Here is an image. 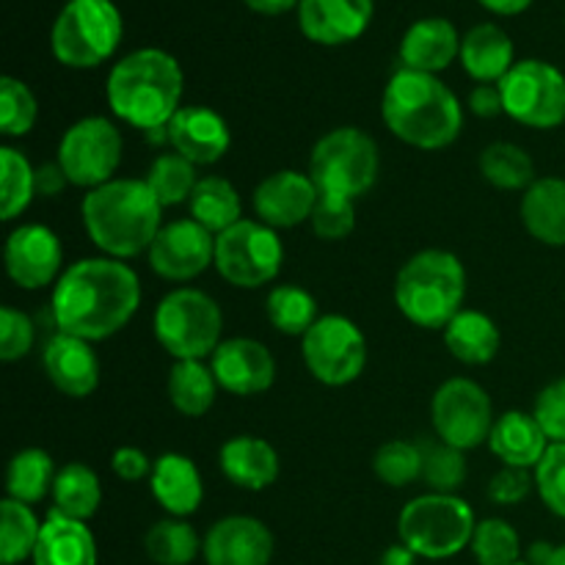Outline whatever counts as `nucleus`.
<instances>
[{"instance_id": "nucleus-1", "label": "nucleus", "mask_w": 565, "mask_h": 565, "mask_svg": "<svg viewBox=\"0 0 565 565\" xmlns=\"http://www.w3.org/2000/svg\"><path fill=\"white\" fill-rule=\"evenodd\" d=\"M50 307L64 334L86 342L108 340L119 334L141 307V281L121 259H77L55 281Z\"/></svg>"}, {"instance_id": "nucleus-2", "label": "nucleus", "mask_w": 565, "mask_h": 565, "mask_svg": "<svg viewBox=\"0 0 565 565\" xmlns=\"http://www.w3.org/2000/svg\"><path fill=\"white\" fill-rule=\"evenodd\" d=\"M381 116L392 136L425 152L450 147L463 130L461 99L452 88L436 75L403 66L386 83Z\"/></svg>"}, {"instance_id": "nucleus-3", "label": "nucleus", "mask_w": 565, "mask_h": 565, "mask_svg": "<svg viewBox=\"0 0 565 565\" xmlns=\"http://www.w3.org/2000/svg\"><path fill=\"white\" fill-rule=\"evenodd\" d=\"M83 226L99 252L114 259H130L149 252L163 230V204L147 180H110L83 196Z\"/></svg>"}, {"instance_id": "nucleus-4", "label": "nucleus", "mask_w": 565, "mask_h": 565, "mask_svg": "<svg viewBox=\"0 0 565 565\" xmlns=\"http://www.w3.org/2000/svg\"><path fill=\"white\" fill-rule=\"evenodd\" d=\"M182 86L185 77L174 55L158 47H141L110 70L105 97L121 121L149 132L174 119Z\"/></svg>"}, {"instance_id": "nucleus-5", "label": "nucleus", "mask_w": 565, "mask_h": 565, "mask_svg": "<svg viewBox=\"0 0 565 565\" xmlns=\"http://www.w3.org/2000/svg\"><path fill=\"white\" fill-rule=\"evenodd\" d=\"M467 270L463 263L441 248L414 254L395 279V303L408 323L419 329H445L463 307Z\"/></svg>"}, {"instance_id": "nucleus-6", "label": "nucleus", "mask_w": 565, "mask_h": 565, "mask_svg": "<svg viewBox=\"0 0 565 565\" xmlns=\"http://www.w3.org/2000/svg\"><path fill=\"white\" fill-rule=\"evenodd\" d=\"M475 527L478 519L467 500L456 494H436V491L414 497L397 516L401 544L425 561L456 557L472 544Z\"/></svg>"}, {"instance_id": "nucleus-7", "label": "nucleus", "mask_w": 565, "mask_h": 565, "mask_svg": "<svg viewBox=\"0 0 565 565\" xmlns=\"http://www.w3.org/2000/svg\"><path fill=\"white\" fill-rule=\"evenodd\" d=\"M121 14L114 0H70L50 33L53 55L72 70H94L116 53L121 42Z\"/></svg>"}, {"instance_id": "nucleus-8", "label": "nucleus", "mask_w": 565, "mask_h": 565, "mask_svg": "<svg viewBox=\"0 0 565 565\" xmlns=\"http://www.w3.org/2000/svg\"><path fill=\"white\" fill-rule=\"evenodd\" d=\"M224 315L221 307L202 290L177 287L154 309V337L160 348L177 362L213 356L221 345Z\"/></svg>"}, {"instance_id": "nucleus-9", "label": "nucleus", "mask_w": 565, "mask_h": 565, "mask_svg": "<svg viewBox=\"0 0 565 565\" xmlns=\"http://www.w3.org/2000/svg\"><path fill=\"white\" fill-rule=\"evenodd\" d=\"M379 143L359 127L326 132L309 158V177L320 193L359 199L379 180Z\"/></svg>"}, {"instance_id": "nucleus-10", "label": "nucleus", "mask_w": 565, "mask_h": 565, "mask_svg": "<svg viewBox=\"0 0 565 565\" xmlns=\"http://www.w3.org/2000/svg\"><path fill=\"white\" fill-rule=\"evenodd\" d=\"M281 263H285V246L276 230L263 221L241 218L235 226L215 235V270L232 287L243 290L265 287L279 276Z\"/></svg>"}, {"instance_id": "nucleus-11", "label": "nucleus", "mask_w": 565, "mask_h": 565, "mask_svg": "<svg viewBox=\"0 0 565 565\" xmlns=\"http://www.w3.org/2000/svg\"><path fill=\"white\" fill-rule=\"evenodd\" d=\"M497 86L505 114L519 125L552 130L565 121V75L550 61H519Z\"/></svg>"}, {"instance_id": "nucleus-12", "label": "nucleus", "mask_w": 565, "mask_h": 565, "mask_svg": "<svg viewBox=\"0 0 565 565\" xmlns=\"http://www.w3.org/2000/svg\"><path fill=\"white\" fill-rule=\"evenodd\" d=\"M301 356L320 384L348 386L364 373L367 340L351 318L326 315L301 337Z\"/></svg>"}, {"instance_id": "nucleus-13", "label": "nucleus", "mask_w": 565, "mask_h": 565, "mask_svg": "<svg viewBox=\"0 0 565 565\" xmlns=\"http://www.w3.org/2000/svg\"><path fill=\"white\" fill-rule=\"evenodd\" d=\"M121 132L105 116H86L61 136L58 166L77 188L105 185L114 180L121 163Z\"/></svg>"}, {"instance_id": "nucleus-14", "label": "nucleus", "mask_w": 565, "mask_h": 565, "mask_svg": "<svg viewBox=\"0 0 565 565\" xmlns=\"http://www.w3.org/2000/svg\"><path fill=\"white\" fill-rule=\"evenodd\" d=\"M430 423L439 441L467 452L489 441L497 419L489 392L478 381L450 379L430 401Z\"/></svg>"}, {"instance_id": "nucleus-15", "label": "nucleus", "mask_w": 565, "mask_h": 565, "mask_svg": "<svg viewBox=\"0 0 565 565\" xmlns=\"http://www.w3.org/2000/svg\"><path fill=\"white\" fill-rule=\"evenodd\" d=\"M215 265V235L199 221L166 224L149 248V268L169 281H191Z\"/></svg>"}, {"instance_id": "nucleus-16", "label": "nucleus", "mask_w": 565, "mask_h": 565, "mask_svg": "<svg viewBox=\"0 0 565 565\" xmlns=\"http://www.w3.org/2000/svg\"><path fill=\"white\" fill-rule=\"evenodd\" d=\"M6 274L22 290H42L61 279L64 248L58 235L42 224H22L6 241Z\"/></svg>"}, {"instance_id": "nucleus-17", "label": "nucleus", "mask_w": 565, "mask_h": 565, "mask_svg": "<svg viewBox=\"0 0 565 565\" xmlns=\"http://www.w3.org/2000/svg\"><path fill=\"white\" fill-rule=\"evenodd\" d=\"M215 381L224 392L237 397H252L270 390L276 379V359L263 342L235 337L224 340L210 356Z\"/></svg>"}, {"instance_id": "nucleus-18", "label": "nucleus", "mask_w": 565, "mask_h": 565, "mask_svg": "<svg viewBox=\"0 0 565 565\" xmlns=\"http://www.w3.org/2000/svg\"><path fill=\"white\" fill-rule=\"evenodd\" d=\"M318 199L320 191L312 177L287 169L259 182L254 191V210H257V218L270 230H292L312 218Z\"/></svg>"}, {"instance_id": "nucleus-19", "label": "nucleus", "mask_w": 565, "mask_h": 565, "mask_svg": "<svg viewBox=\"0 0 565 565\" xmlns=\"http://www.w3.org/2000/svg\"><path fill=\"white\" fill-rule=\"evenodd\" d=\"M202 555L207 565H268L274 535L254 516H226L204 535Z\"/></svg>"}, {"instance_id": "nucleus-20", "label": "nucleus", "mask_w": 565, "mask_h": 565, "mask_svg": "<svg viewBox=\"0 0 565 565\" xmlns=\"http://www.w3.org/2000/svg\"><path fill=\"white\" fill-rule=\"evenodd\" d=\"M375 14L373 0H301L298 25L315 44L337 47L356 42L370 28Z\"/></svg>"}, {"instance_id": "nucleus-21", "label": "nucleus", "mask_w": 565, "mask_h": 565, "mask_svg": "<svg viewBox=\"0 0 565 565\" xmlns=\"http://www.w3.org/2000/svg\"><path fill=\"white\" fill-rule=\"evenodd\" d=\"M169 143L193 166H213L230 152L232 132L221 114L207 105H188L169 121Z\"/></svg>"}, {"instance_id": "nucleus-22", "label": "nucleus", "mask_w": 565, "mask_h": 565, "mask_svg": "<svg viewBox=\"0 0 565 565\" xmlns=\"http://www.w3.org/2000/svg\"><path fill=\"white\" fill-rule=\"evenodd\" d=\"M44 373L66 397H88L99 384V359L92 342L58 331L44 345Z\"/></svg>"}, {"instance_id": "nucleus-23", "label": "nucleus", "mask_w": 565, "mask_h": 565, "mask_svg": "<svg viewBox=\"0 0 565 565\" xmlns=\"http://www.w3.org/2000/svg\"><path fill=\"white\" fill-rule=\"evenodd\" d=\"M458 55H461V36H458V28L445 17H425L403 33V70L436 75V72L447 70Z\"/></svg>"}, {"instance_id": "nucleus-24", "label": "nucleus", "mask_w": 565, "mask_h": 565, "mask_svg": "<svg viewBox=\"0 0 565 565\" xmlns=\"http://www.w3.org/2000/svg\"><path fill=\"white\" fill-rule=\"evenodd\" d=\"M149 489L158 505L169 513L171 519H185L199 511L204 497V483L199 467L182 452H163L154 461Z\"/></svg>"}, {"instance_id": "nucleus-25", "label": "nucleus", "mask_w": 565, "mask_h": 565, "mask_svg": "<svg viewBox=\"0 0 565 565\" xmlns=\"http://www.w3.org/2000/svg\"><path fill=\"white\" fill-rule=\"evenodd\" d=\"M224 478L243 491H265L281 472L279 452L259 436H235L218 452Z\"/></svg>"}, {"instance_id": "nucleus-26", "label": "nucleus", "mask_w": 565, "mask_h": 565, "mask_svg": "<svg viewBox=\"0 0 565 565\" xmlns=\"http://www.w3.org/2000/svg\"><path fill=\"white\" fill-rule=\"evenodd\" d=\"M31 561L33 565H97V541L86 522L50 511Z\"/></svg>"}, {"instance_id": "nucleus-27", "label": "nucleus", "mask_w": 565, "mask_h": 565, "mask_svg": "<svg viewBox=\"0 0 565 565\" xmlns=\"http://www.w3.org/2000/svg\"><path fill=\"white\" fill-rule=\"evenodd\" d=\"M550 445L539 419L527 412H505L497 417L489 436V450L513 469H535Z\"/></svg>"}, {"instance_id": "nucleus-28", "label": "nucleus", "mask_w": 565, "mask_h": 565, "mask_svg": "<svg viewBox=\"0 0 565 565\" xmlns=\"http://www.w3.org/2000/svg\"><path fill=\"white\" fill-rule=\"evenodd\" d=\"M461 64L478 83H500L513 70V42L494 22H480L461 39Z\"/></svg>"}, {"instance_id": "nucleus-29", "label": "nucleus", "mask_w": 565, "mask_h": 565, "mask_svg": "<svg viewBox=\"0 0 565 565\" xmlns=\"http://www.w3.org/2000/svg\"><path fill=\"white\" fill-rule=\"evenodd\" d=\"M522 224L544 246H565V180H535L522 196Z\"/></svg>"}, {"instance_id": "nucleus-30", "label": "nucleus", "mask_w": 565, "mask_h": 565, "mask_svg": "<svg viewBox=\"0 0 565 565\" xmlns=\"http://www.w3.org/2000/svg\"><path fill=\"white\" fill-rule=\"evenodd\" d=\"M445 345L458 362L480 367L500 353L502 334L489 315L478 312V309H461L445 326Z\"/></svg>"}, {"instance_id": "nucleus-31", "label": "nucleus", "mask_w": 565, "mask_h": 565, "mask_svg": "<svg viewBox=\"0 0 565 565\" xmlns=\"http://www.w3.org/2000/svg\"><path fill=\"white\" fill-rule=\"evenodd\" d=\"M166 390H169V401L177 412L185 417H204L213 408L221 386L215 381L213 367L199 359H188V362H174Z\"/></svg>"}, {"instance_id": "nucleus-32", "label": "nucleus", "mask_w": 565, "mask_h": 565, "mask_svg": "<svg viewBox=\"0 0 565 565\" xmlns=\"http://www.w3.org/2000/svg\"><path fill=\"white\" fill-rule=\"evenodd\" d=\"M191 218L221 235L241 221V193L224 177H202L191 193Z\"/></svg>"}, {"instance_id": "nucleus-33", "label": "nucleus", "mask_w": 565, "mask_h": 565, "mask_svg": "<svg viewBox=\"0 0 565 565\" xmlns=\"http://www.w3.org/2000/svg\"><path fill=\"white\" fill-rule=\"evenodd\" d=\"M103 502V486L94 469L86 463H66L58 469L53 483V511L64 516L88 522Z\"/></svg>"}, {"instance_id": "nucleus-34", "label": "nucleus", "mask_w": 565, "mask_h": 565, "mask_svg": "<svg viewBox=\"0 0 565 565\" xmlns=\"http://www.w3.org/2000/svg\"><path fill=\"white\" fill-rule=\"evenodd\" d=\"M55 467L50 452L39 450V447H25L17 452L6 472V491L9 500L25 502V505H36L44 497L53 494L55 483Z\"/></svg>"}, {"instance_id": "nucleus-35", "label": "nucleus", "mask_w": 565, "mask_h": 565, "mask_svg": "<svg viewBox=\"0 0 565 565\" xmlns=\"http://www.w3.org/2000/svg\"><path fill=\"white\" fill-rule=\"evenodd\" d=\"M480 174L486 182L502 191H527L535 182V163L522 147L511 141H497L480 152Z\"/></svg>"}, {"instance_id": "nucleus-36", "label": "nucleus", "mask_w": 565, "mask_h": 565, "mask_svg": "<svg viewBox=\"0 0 565 565\" xmlns=\"http://www.w3.org/2000/svg\"><path fill=\"white\" fill-rule=\"evenodd\" d=\"M39 533H42V522L31 511V505L6 497L0 505V563L20 565L33 557Z\"/></svg>"}, {"instance_id": "nucleus-37", "label": "nucleus", "mask_w": 565, "mask_h": 565, "mask_svg": "<svg viewBox=\"0 0 565 565\" xmlns=\"http://www.w3.org/2000/svg\"><path fill=\"white\" fill-rule=\"evenodd\" d=\"M265 315L270 326L281 334L303 337L315 323H318V301L309 290L298 285H279L268 292L265 301Z\"/></svg>"}, {"instance_id": "nucleus-38", "label": "nucleus", "mask_w": 565, "mask_h": 565, "mask_svg": "<svg viewBox=\"0 0 565 565\" xmlns=\"http://www.w3.org/2000/svg\"><path fill=\"white\" fill-rule=\"evenodd\" d=\"M0 215L14 221L31 207L36 196V169L28 163L25 154L14 147L0 149Z\"/></svg>"}, {"instance_id": "nucleus-39", "label": "nucleus", "mask_w": 565, "mask_h": 565, "mask_svg": "<svg viewBox=\"0 0 565 565\" xmlns=\"http://www.w3.org/2000/svg\"><path fill=\"white\" fill-rule=\"evenodd\" d=\"M143 550H147L149 561L158 565H191L202 544H199L193 524H188L185 519H163L149 527Z\"/></svg>"}, {"instance_id": "nucleus-40", "label": "nucleus", "mask_w": 565, "mask_h": 565, "mask_svg": "<svg viewBox=\"0 0 565 565\" xmlns=\"http://www.w3.org/2000/svg\"><path fill=\"white\" fill-rule=\"evenodd\" d=\"M143 180H147V185L152 188V193L163 207H174V204L191 202V193L196 188L199 177L196 166L191 160L177 152H166L154 158Z\"/></svg>"}, {"instance_id": "nucleus-41", "label": "nucleus", "mask_w": 565, "mask_h": 565, "mask_svg": "<svg viewBox=\"0 0 565 565\" xmlns=\"http://www.w3.org/2000/svg\"><path fill=\"white\" fill-rule=\"evenodd\" d=\"M373 472L390 489H406L414 480L423 478V447L401 439L386 441L375 450Z\"/></svg>"}, {"instance_id": "nucleus-42", "label": "nucleus", "mask_w": 565, "mask_h": 565, "mask_svg": "<svg viewBox=\"0 0 565 565\" xmlns=\"http://www.w3.org/2000/svg\"><path fill=\"white\" fill-rule=\"evenodd\" d=\"M472 555L480 565H513L522 555V541L505 519H483L472 535Z\"/></svg>"}, {"instance_id": "nucleus-43", "label": "nucleus", "mask_w": 565, "mask_h": 565, "mask_svg": "<svg viewBox=\"0 0 565 565\" xmlns=\"http://www.w3.org/2000/svg\"><path fill=\"white\" fill-rule=\"evenodd\" d=\"M39 116V103L28 83L6 75L0 81V132L6 138H22L33 130Z\"/></svg>"}, {"instance_id": "nucleus-44", "label": "nucleus", "mask_w": 565, "mask_h": 565, "mask_svg": "<svg viewBox=\"0 0 565 565\" xmlns=\"http://www.w3.org/2000/svg\"><path fill=\"white\" fill-rule=\"evenodd\" d=\"M423 447V480L436 494H456L467 480V458L463 450L436 441V445Z\"/></svg>"}, {"instance_id": "nucleus-45", "label": "nucleus", "mask_w": 565, "mask_h": 565, "mask_svg": "<svg viewBox=\"0 0 565 565\" xmlns=\"http://www.w3.org/2000/svg\"><path fill=\"white\" fill-rule=\"evenodd\" d=\"M356 226V207L353 199L334 196V193H320L312 213V230L320 241H345Z\"/></svg>"}, {"instance_id": "nucleus-46", "label": "nucleus", "mask_w": 565, "mask_h": 565, "mask_svg": "<svg viewBox=\"0 0 565 565\" xmlns=\"http://www.w3.org/2000/svg\"><path fill=\"white\" fill-rule=\"evenodd\" d=\"M533 478L544 505L555 516L565 519V441L563 445H550L546 456L533 469Z\"/></svg>"}, {"instance_id": "nucleus-47", "label": "nucleus", "mask_w": 565, "mask_h": 565, "mask_svg": "<svg viewBox=\"0 0 565 565\" xmlns=\"http://www.w3.org/2000/svg\"><path fill=\"white\" fill-rule=\"evenodd\" d=\"M33 323L25 312L14 307L0 309V359L3 362H17L28 356L33 348Z\"/></svg>"}, {"instance_id": "nucleus-48", "label": "nucleus", "mask_w": 565, "mask_h": 565, "mask_svg": "<svg viewBox=\"0 0 565 565\" xmlns=\"http://www.w3.org/2000/svg\"><path fill=\"white\" fill-rule=\"evenodd\" d=\"M533 417L539 419L541 430L546 434V439L552 445H563L565 441V379L552 381L550 386L541 390V395L535 397Z\"/></svg>"}, {"instance_id": "nucleus-49", "label": "nucleus", "mask_w": 565, "mask_h": 565, "mask_svg": "<svg viewBox=\"0 0 565 565\" xmlns=\"http://www.w3.org/2000/svg\"><path fill=\"white\" fill-rule=\"evenodd\" d=\"M535 486V478L530 475V469H513V467H505L502 472H497L494 478H491L489 483V500L494 502V505H519V502L527 500L530 489Z\"/></svg>"}, {"instance_id": "nucleus-50", "label": "nucleus", "mask_w": 565, "mask_h": 565, "mask_svg": "<svg viewBox=\"0 0 565 565\" xmlns=\"http://www.w3.org/2000/svg\"><path fill=\"white\" fill-rule=\"evenodd\" d=\"M110 467H114V475L125 483H138L143 478H152V467L149 456L138 447H119L110 458Z\"/></svg>"}, {"instance_id": "nucleus-51", "label": "nucleus", "mask_w": 565, "mask_h": 565, "mask_svg": "<svg viewBox=\"0 0 565 565\" xmlns=\"http://www.w3.org/2000/svg\"><path fill=\"white\" fill-rule=\"evenodd\" d=\"M469 108L480 119H494V116L505 114V105H502V92L497 83H480L469 94Z\"/></svg>"}, {"instance_id": "nucleus-52", "label": "nucleus", "mask_w": 565, "mask_h": 565, "mask_svg": "<svg viewBox=\"0 0 565 565\" xmlns=\"http://www.w3.org/2000/svg\"><path fill=\"white\" fill-rule=\"evenodd\" d=\"M66 174L64 169L58 166V160L55 163H44V166H36V196H44V199H53L58 196L61 191L66 188Z\"/></svg>"}, {"instance_id": "nucleus-53", "label": "nucleus", "mask_w": 565, "mask_h": 565, "mask_svg": "<svg viewBox=\"0 0 565 565\" xmlns=\"http://www.w3.org/2000/svg\"><path fill=\"white\" fill-rule=\"evenodd\" d=\"M243 3H246L252 11H257V14L279 17V14H287L290 9H298L301 0H243Z\"/></svg>"}, {"instance_id": "nucleus-54", "label": "nucleus", "mask_w": 565, "mask_h": 565, "mask_svg": "<svg viewBox=\"0 0 565 565\" xmlns=\"http://www.w3.org/2000/svg\"><path fill=\"white\" fill-rule=\"evenodd\" d=\"M478 3L500 17H516L522 11H527L533 6V0H478Z\"/></svg>"}, {"instance_id": "nucleus-55", "label": "nucleus", "mask_w": 565, "mask_h": 565, "mask_svg": "<svg viewBox=\"0 0 565 565\" xmlns=\"http://www.w3.org/2000/svg\"><path fill=\"white\" fill-rule=\"evenodd\" d=\"M417 561V555H414L408 546L397 544V546H390V550L384 552V557H381V565H414Z\"/></svg>"}, {"instance_id": "nucleus-56", "label": "nucleus", "mask_w": 565, "mask_h": 565, "mask_svg": "<svg viewBox=\"0 0 565 565\" xmlns=\"http://www.w3.org/2000/svg\"><path fill=\"white\" fill-rule=\"evenodd\" d=\"M546 565H565V544L563 546H555L552 550V557L546 561Z\"/></svg>"}, {"instance_id": "nucleus-57", "label": "nucleus", "mask_w": 565, "mask_h": 565, "mask_svg": "<svg viewBox=\"0 0 565 565\" xmlns=\"http://www.w3.org/2000/svg\"><path fill=\"white\" fill-rule=\"evenodd\" d=\"M513 565H530V563H522V561H519V563H513Z\"/></svg>"}, {"instance_id": "nucleus-58", "label": "nucleus", "mask_w": 565, "mask_h": 565, "mask_svg": "<svg viewBox=\"0 0 565 565\" xmlns=\"http://www.w3.org/2000/svg\"><path fill=\"white\" fill-rule=\"evenodd\" d=\"M66 3H70V0H66Z\"/></svg>"}]
</instances>
